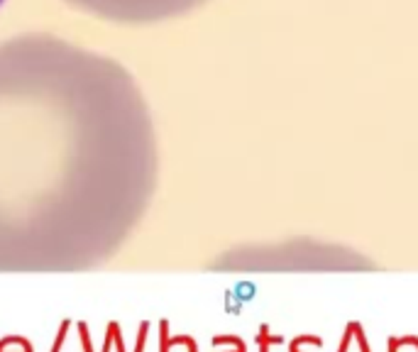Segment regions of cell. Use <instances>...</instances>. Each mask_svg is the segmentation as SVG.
<instances>
[{
  "label": "cell",
  "mask_w": 418,
  "mask_h": 352,
  "mask_svg": "<svg viewBox=\"0 0 418 352\" xmlns=\"http://www.w3.org/2000/svg\"><path fill=\"white\" fill-rule=\"evenodd\" d=\"M150 169V110L123 64L54 35L0 42V262L103 252Z\"/></svg>",
  "instance_id": "obj_1"
},
{
  "label": "cell",
  "mask_w": 418,
  "mask_h": 352,
  "mask_svg": "<svg viewBox=\"0 0 418 352\" xmlns=\"http://www.w3.org/2000/svg\"><path fill=\"white\" fill-rule=\"evenodd\" d=\"M64 3L115 25H150L184 15L206 0H64Z\"/></svg>",
  "instance_id": "obj_2"
}]
</instances>
